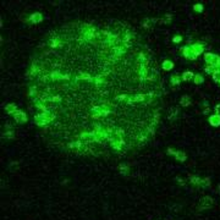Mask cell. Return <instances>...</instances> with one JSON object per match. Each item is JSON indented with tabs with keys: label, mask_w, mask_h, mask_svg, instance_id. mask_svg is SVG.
<instances>
[{
	"label": "cell",
	"mask_w": 220,
	"mask_h": 220,
	"mask_svg": "<svg viewBox=\"0 0 220 220\" xmlns=\"http://www.w3.org/2000/svg\"><path fill=\"white\" fill-rule=\"evenodd\" d=\"M36 122L52 141L94 157L122 154L154 136L163 111L155 58L120 22H71L52 31L27 74Z\"/></svg>",
	"instance_id": "6da1fadb"
}]
</instances>
